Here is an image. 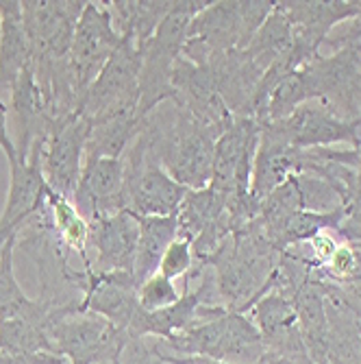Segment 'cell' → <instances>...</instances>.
<instances>
[{"label":"cell","instance_id":"1","mask_svg":"<svg viewBox=\"0 0 361 364\" xmlns=\"http://www.w3.org/2000/svg\"><path fill=\"white\" fill-rule=\"evenodd\" d=\"M140 138L172 179L187 190H203L211 183L220 134L196 120L174 101L161 103L144 118Z\"/></svg>","mask_w":361,"mask_h":364},{"label":"cell","instance_id":"2","mask_svg":"<svg viewBox=\"0 0 361 364\" xmlns=\"http://www.w3.org/2000/svg\"><path fill=\"white\" fill-rule=\"evenodd\" d=\"M279 259L281 251L270 242L257 218L224 238L207 262L218 304L228 312L246 314L259 296L272 288Z\"/></svg>","mask_w":361,"mask_h":364},{"label":"cell","instance_id":"3","mask_svg":"<svg viewBox=\"0 0 361 364\" xmlns=\"http://www.w3.org/2000/svg\"><path fill=\"white\" fill-rule=\"evenodd\" d=\"M324 46L333 53H320L299 68L307 103L316 101L344 120L361 122V16L335 26Z\"/></svg>","mask_w":361,"mask_h":364},{"label":"cell","instance_id":"4","mask_svg":"<svg viewBox=\"0 0 361 364\" xmlns=\"http://www.w3.org/2000/svg\"><path fill=\"white\" fill-rule=\"evenodd\" d=\"M159 355L207 358L224 364H255L266 353L264 338L248 314L222 310L172 338H148Z\"/></svg>","mask_w":361,"mask_h":364},{"label":"cell","instance_id":"5","mask_svg":"<svg viewBox=\"0 0 361 364\" xmlns=\"http://www.w3.org/2000/svg\"><path fill=\"white\" fill-rule=\"evenodd\" d=\"M274 9V0H218L196 14L183 55L196 65H207L211 57L244 50L255 33L268 20Z\"/></svg>","mask_w":361,"mask_h":364},{"label":"cell","instance_id":"6","mask_svg":"<svg viewBox=\"0 0 361 364\" xmlns=\"http://www.w3.org/2000/svg\"><path fill=\"white\" fill-rule=\"evenodd\" d=\"M207 7V0H174L170 14L142 44L140 68V105L138 116L144 120L161 103L172 101V75L174 65L183 55L187 31L196 14Z\"/></svg>","mask_w":361,"mask_h":364},{"label":"cell","instance_id":"7","mask_svg":"<svg viewBox=\"0 0 361 364\" xmlns=\"http://www.w3.org/2000/svg\"><path fill=\"white\" fill-rule=\"evenodd\" d=\"M122 161L124 205L128 212L140 216H172L179 212L189 190L174 181L172 175L161 166L140 134L122 155Z\"/></svg>","mask_w":361,"mask_h":364},{"label":"cell","instance_id":"8","mask_svg":"<svg viewBox=\"0 0 361 364\" xmlns=\"http://www.w3.org/2000/svg\"><path fill=\"white\" fill-rule=\"evenodd\" d=\"M50 341L65 364H107L122 360L130 336L105 316L74 310L50 325Z\"/></svg>","mask_w":361,"mask_h":364},{"label":"cell","instance_id":"9","mask_svg":"<svg viewBox=\"0 0 361 364\" xmlns=\"http://www.w3.org/2000/svg\"><path fill=\"white\" fill-rule=\"evenodd\" d=\"M140 68H142V46L135 40L122 38V44L105 63L101 75L87 87L81 103V116H85L91 122L96 118L111 116V114L138 112Z\"/></svg>","mask_w":361,"mask_h":364},{"label":"cell","instance_id":"10","mask_svg":"<svg viewBox=\"0 0 361 364\" xmlns=\"http://www.w3.org/2000/svg\"><path fill=\"white\" fill-rule=\"evenodd\" d=\"M291 24V53L299 68L316 59L329 33L361 16L357 0H277Z\"/></svg>","mask_w":361,"mask_h":364},{"label":"cell","instance_id":"11","mask_svg":"<svg viewBox=\"0 0 361 364\" xmlns=\"http://www.w3.org/2000/svg\"><path fill=\"white\" fill-rule=\"evenodd\" d=\"M85 3L87 0H22L33 63L70 57L72 36Z\"/></svg>","mask_w":361,"mask_h":364},{"label":"cell","instance_id":"12","mask_svg":"<svg viewBox=\"0 0 361 364\" xmlns=\"http://www.w3.org/2000/svg\"><path fill=\"white\" fill-rule=\"evenodd\" d=\"M120 44L122 36L113 24L107 3H85L70 46V63L81 96H85Z\"/></svg>","mask_w":361,"mask_h":364},{"label":"cell","instance_id":"13","mask_svg":"<svg viewBox=\"0 0 361 364\" xmlns=\"http://www.w3.org/2000/svg\"><path fill=\"white\" fill-rule=\"evenodd\" d=\"M72 286L81 294L79 312H94L98 316H105L116 327L128 332L130 323L140 310V284L133 273H96L77 269L72 275Z\"/></svg>","mask_w":361,"mask_h":364},{"label":"cell","instance_id":"14","mask_svg":"<svg viewBox=\"0 0 361 364\" xmlns=\"http://www.w3.org/2000/svg\"><path fill=\"white\" fill-rule=\"evenodd\" d=\"M89 138V120L81 114L55 122L42 153V171L46 183L57 194L70 198L79 188Z\"/></svg>","mask_w":361,"mask_h":364},{"label":"cell","instance_id":"15","mask_svg":"<svg viewBox=\"0 0 361 364\" xmlns=\"http://www.w3.org/2000/svg\"><path fill=\"white\" fill-rule=\"evenodd\" d=\"M264 338L266 351L289 360L291 364H313L301 336L296 308L289 296L270 288L246 312Z\"/></svg>","mask_w":361,"mask_h":364},{"label":"cell","instance_id":"16","mask_svg":"<svg viewBox=\"0 0 361 364\" xmlns=\"http://www.w3.org/2000/svg\"><path fill=\"white\" fill-rule=\"evenodd\" d=\"M279 124L287 140L303 151L335 149L338 144H346V149L361 146V122L344 120L316 101L301 105Z\"/></svg>","mask_w":361,"mask_h":364},{"label":"cell","instance_id":"17","mask_svg":"<svg viewBox=\"0 0 361 364\" xmlns=\"http://www.w3.org/2000/svg\"><path fill=\"white\" fill-rule=\"evenodd\" d=\"M172 90V101L189 112L196 120H201L205 127L213 129L216 134L222 136L233 124L235 118L224 105L209 65H196L181 57L174 65Z\"/></svg>","mask_w":361,"mask_h":364},{"label":"cell","instance_id":"18","mask_svg":"<svg viewBox=\"0 0 361 364\" xmlns=\"http://www.w3.org/2000/svg\"><path fill=\"white\" fill-rule=\"evenodd\" d=\"M140 240V225L133 212H118L89 223V271L133 273L135 251Z\"/></svg>","mask_w":361,"mask_h":364},{"label":"cell","instance_id":"19","mask_svg":"<svg viewBox=\"0 0 361 364\" xmlns=\"http://www.w3.org/2000/svg\"><path fill=\"white\" fill-rule=\"evenodd\" d=\"M72 203L87 218V223L124 212L122 157H85Z\"/></svg>","mask_w":361,"mask_h":364},{"label":"cell","instance_id":"20","mask_svg":"<svg viewBox=\"0 0 361 364\" xmlns=\"http://www.w3.org/2000/svg\"><path fill=\"white\" fill-rule=\"evenodd\" d=\"M259 146L255 155L250 194L261 203L285 179L301 173L305 151L296 149L279 122H259Z\"/></svg>","mask_w":361,"mask_h":364},{"label":"cell","instance_id":"21","mask_svg":"<svg viewBox=\"0 0 361 364\" xmlns=\"http://www.w3.org/2000/svg\"><path fill=\"white\" fill-rule=\"evenodd\" d=\"M207 65L233 118H255V98L259 83L264 79V70H259L244 50L216 55Z\"/></svg>","mask_w":361,"mask_h":364},{"label":"cell","instance_id":"22","mask_svg":"<svg viewBox=\"0 0 361 364\" xmlns=\"http://www.w3.org/2000/svg\"><path fill=\"white\" fill-rule=\"evenodd\" d=\"M42 153L44 146H38L28 153L26 159L9 164V192L7 203L0 214V229H20V225L35 212L48 190L44 171H42Z\"/></svg>","mask_w":361,"mask_h":364},{"label":"cell","instance_id":"23","mask_svg":"<svg viewBox=\"0 0 361 364\" xmlns=\"http://www.w3.org/2000/svg\"><path fill=\"white\" fill-rule=\"evenodd\" d=\"M320 282L326 312V362L361 364V321L333 284Z\"/></svg>","mask_w":361,"mask_h":364},{"label":"cell","instance_id":"24","mask_svg":"<svg viewBox=\"0 0 361 364\" xmlns=\"http://www.w3.org/2000/svg\"><path fill=\"white\" fill-rule=\"evenodd\" d=\"M30 63V40L26 33L22 0H0V92H7Z\"/></svg>","mask_w":361,"mask_h":364},{"label":"cell","instance_id":"25","mask_svg":"<svg viewBox=\"0 0 361 364\" xmlns=\"http://www.w3.org/2000/svg\"><path fill=\"white\" fill-rule=\"evenodd\" d=\"M289 299L296 308L301 336L307 347V353L313 364H329L326 362V312H324V292L322 282L318 277V269L301 284L294 288Z\"/></svg>","mask_w":361,"mask_h":364},{"label":"cell","instance_id":"26","mask_svg":"<svg viewBox=\"0 0 361 364\" xmlns=\"http://www.w3.org/2000/svg\"><path fill=\"white\" fill-rule=\"evenodd\" d=\"M138 216L140 225V240L135 251L133 275L142 286L150 275L159 271V262L170 247L179 238V220L177 214L172 216Z\"/></svg>","mask_w":361,"mask_h":364},{"label":"cell","instance_id":"27","mask_svg":"<svg viewBox=\"0 0 361 364\" xmlns=\"http://www.w3.org/2000/svg\"><path fill=\"white\" fill-rule=\"evenodd\" d=\"M172 5L174 0H113V3H107L120 36L135 40L140 46L152 38V33L170 14Z\"/></svg>","mask_w":361,"mask_h":364},{"label":"cell","instance_id":"28","mask_svg":"<svg viewBox=\"0 0 361 364\" xmlns=\"http://www.w3.org/2000/svg\"><path fill=\"white\" fill-rule=\"evenodd\" d=\"M46 208L50 214V223L55 229V236L59 238L61 247L79 255L83 269L89 271L91 259H89V223L87 218L77 210V205L55 190H46Z\"/></svg>","mask_w":361,"mask_h":364},{"label":"cell","instance_id":"29","mask_svg":"<svg viewBox=\"0 0 361 364\" xmlns=\"http://www.w3.org/2000/svg\"><path fill=\"white\" fill-rule=\"evenodd\" d=\"M138 112H122L89 122L85 157H122L142 129Z\"/></svg>","mask_w":361,"mask_h":364},{"label":"cell","instance_id":"30","mask_svg":"<svg viewBox=\"0 0 361 364\" xmlns=\"http://www.w3.org/2000/svg\"><path fill=\"white\" fill-rule=\"evenodd\" d=\"M0 353L9 358H42L46 353L57 355L50 327L33 318H11L0 321Z\"/></svg>","mask_w":361,"mask_h":364},{"label":"cell","instance_id":"31","mask_svg":"<svg viewBox=\"0 0 361 364\" xmlns=\"http://www.w3.org/2000/svg\"><path fill=\"white\" fill-rule=\"evenodd\" d=\"M289 50H291V24H289L287 16L277 7V0H274L272 14L255 33V38L244 48V53L255 61L257 68L264 70V75H266L270 65L279 57L287 55Z\"/></svg>","mask_w":361,"mask_h":364},{"label":"cell","instance_id":"32","mask_svg":"<svg viewBox=\"0 0 361 364\" xmlns=\"http://www.w3.org/2000/svg\"><path fill=\"white\" fill-rule=\"evenodd\" d=\"M344 220V210L331 212V214H318V212H296L277 234L274 247L283 253L285 249L307 245L313 236L322 231H338V227Z\"/></svg>","mask_w":361,"mask_h":364},{"label":"cell","instance_id":"33","mask_svg":"<svg viewBox=\"0 0 361 364\" xmlns=\"http://www.w3.org/2000/svg\"><path fill=\"white\" fill-rule=\"evenodd\" d=\"M181 299V292L177 290L174 282L163 277L161 273H155L150 275L138 290V301H140V308L146 310V312H157V310H163L172 304H177Z\"/></svg>","mask_w":361,"mask_h":364},{"label":"cell","instance_id":"34","mask_svg":"<svg viewBox=\"0 0 361 364\" xmlns=\"http://www.w3.org/2000/svg\"><path fill=\"white\" fill-rule=\"evenodd\" d=\"M194 271V251H191V242L187 238H177L174 242H170V247L163 253L161 262H159V271L163 277L168 279H179V277H187Z\"/></svg>","mask_w":361,"mask_h":364},{"label":"cell","instance_id":"35","mask_svg":"<svg viewBox=\"0 0 361 364\" xmlns=\"http://www.w3.org/2000/svg\"><path fill=\"white\" fill-rule=\"evenodd\" d=\"M338 245H340V240H338V236L333 234V231H322V234L313 236L307 242V247H309V253L307 255L316 264V269L324 267V264L331 259V255L335 253Z\"/></svg>","mask_w":361,"mask_h":364},{"label":"cell","instance_id":"36","mask_svg":"<svg viewBox=\"0 0 361 364\" xmlns=\"http://www.w3.org/2000/svg\"><path fill=\"white\" fill-rule=\"evenodd\" d=\"M0 151L5 153L9 164L18 161V153L11 138V127H9V103L3 96H0Z\"/></svg>","mask_w":361,"mask_h":364},{"label":"cell","instance_id":"37","mask_svg":"<svg viewBox=\"0 0 361 364\" xmlns=\"http://www.w3.org/2000/svg\"><path fill=\"white\" fill-rule=\"evenodd\" d=\"M159 355V353H157ZM163 362H168V364H224V362H216V360H207V358H196V355H191V358H177V355H159ZM255 364H291L289 360H285V358H281V355H274V353H264L261 355V360L259 362H255Z\"/></svg>","mask_w":361,"mask_h":364},{"label":"cell","instance_id":"38","mask_svg":"<svg viewBox=\"0 0 361 364\" xmlns=\"http://www.w3.org/2000/svg\"><path fill=\"white\" fill-rule=\"evenodd\" d=\"M16 234V229H0V249L5 247V242Z\"/></svg>","mask_w":361,"mask_h":364},{"label":"cell","instance_id":"39","mask_svg":"<svg viewBox=\"0 0 361 364\" xmlns=\"http://www.w3.org/2000/svg\"><path fill=\"white\" fill-rule=\"evenodd\" d=\"M157 364H168V362H163V360H161V358H159V362H157Z\"/></svg>","mask_w":361,"mask_h":364},{"label":"cell","instance_id":"40","mask_svg":"<svg viewBox=\"0 0 361 364\" xmlns=\"http://www.w3.org/2000/svg\"><path fill=\"white\" fill-rule=\"evenodd\" d=\"M107 364H122V362H107Z\"/></svg>","mask_w":361,"mask_h":364},{"label":"cell","instance_id":"41","mask_svg":"<svg viewBox=\"0 0 361 364\" xmlns=\"http://www.w3.org/2000/svg\"><path fill=\"white\" fill-rule=\"evenodd\" d=\"M0 96H3V92H0Z\"/></svg>","mask_w":361,"mask_h":364}]
</instances>
